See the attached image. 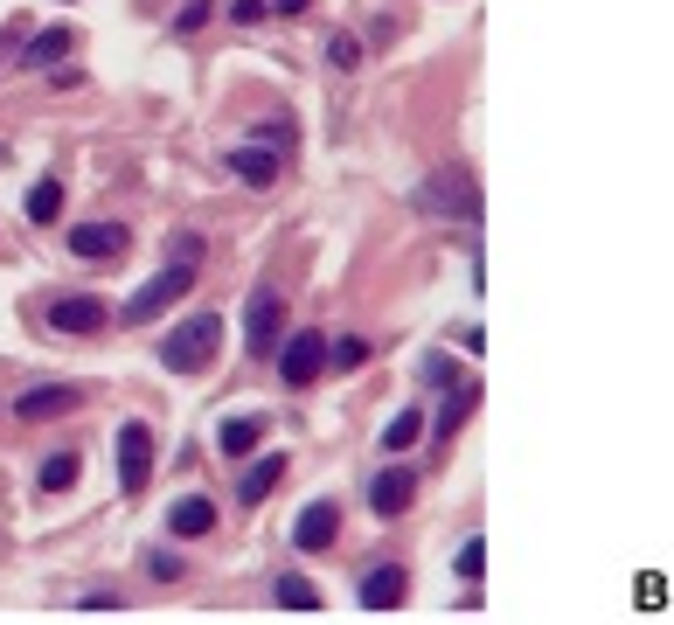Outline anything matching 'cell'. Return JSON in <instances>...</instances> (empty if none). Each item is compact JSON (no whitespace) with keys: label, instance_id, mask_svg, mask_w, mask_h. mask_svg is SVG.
Instances as JSON below:
<instances>
[{"label":"cell","instance_id":"1","mask_svg":"<svg viewBox=\"0 0 674 625\" xmlns=\"http://www.w3.org/2000/svg\"><path fill=\"white\" fill-rule=\"evenodd\" d=\"M216 348H223V320H216V312H195V320H181L167 341H161V369L195 376V369H210Z\"/></svg>","mask_w":674,"mask_h":625},{"label":"cell","instance_id":"2","mask_svg":"<svg viewBox=\"0 0 674 625\" xmlns=\"http://www.w3.org/2000/svg\"><path fill=\"white\" fill-rule=\"evenodd\" d=\"M425 216H452V223H480V181L466 167H438L425 188H418Z\"/></svg>","mask_w":674,"mask_h":625},{"label":"cell","instance_id":"3","mask_svg":"<svg viewBox=\"0 0 674 625\" xmlns=\"http://www.w3.org/2000/svg\"><path fill=\"white\" fill-rule=\"evenodd\" d=\"M188 285H195V265H161L133 299H125V320L133 327H146V320H161V312L174 306V299H188Z\"/></svg>","mask_w":674,"mask_h":625},{"label":"cell","instance_id":"4","mask_svg":"<svg viewBox=\"0 0 674 625\" xmlns=\"http://www.w3.org/2000/svg\"><path fill=\"white\" fill-rule=\"evenodd\" d=\"M278 327H285V306H278L272 285H257L251 306H244V348H251L257 361H272V355H278V341H285Z\"/></svg>","mask_w":674,"mask_h":625},{"label":"cell","instance_id":"5","mask_svg":"<svg viewBox=\"0 0 674 625\" xmlns=\"http://www.w3.org/2000/svg\"><path fill=\"white\" fill-rule=\"evenodd\" d=\"M327 369V334H285L278 341V376H285V389H306Z\"/></svg>","mask_w":674,"mask_h":625},{"label":"cell","instance_id":"6","mask_svg":"<svg viewBox=\"0 0 674 625\" xmlns=\"http://www.w3.org/2000/svg\"><path fill=\"white\" fill-rule=\"evenodd\" d=\"M146 473H153V431L133 417V424H119V486L146 493Z\"/></svg>","mask_w":674,"mask_h":625},{"label":"cell","instance_id":"7","mask_svg":"<svg viewBox=\"0 0 674 625\" xmlns=\"http://www.w3.org/2000/svg\"><path fill=\"white\" fill-rule=\"evenodd\" d=\"M105 320H112L105 299H84V293L49 306V327H57V334H105Z\"/></svg>","mask_w":674,"mask_h":625},{"label":"cell","instance_id":"8","mask_svg":"<svg viewBox=\"0 0 674 625\" xmlns=\"http://www.w3.org/2000/svg\"><path fill=\"white\" fill-rule=\"evenodd\" d=\"M404 591H410L404 570H397V563H376L369 577H361L355 597H361V612H397V605H404Z\"/></svg>","mask_w":674,"mask_h":625},{"label":"cell","instance_id":"9","mask_svg":"<svg viewBox=\"0 0 674 625\" xmlns=\"http://www.w3.org/2000/svg\"><path fill=\"white\" fill-rule=\"evenodd\" d=\"M410 493H418V473H410V465H390V473H376V480H369V508L390 521V514L410 508Z\"/></svg>","mask_w":674,"mask_h":625},{"label":"cell","instance_id":"10","mask_svg":"<svg viewBox=\"0 0 674 625\" xmlns=\"http://www.w3.org/2000/svg\"><path fill=\"white\" fill-rule=\"evenodd\" d=\"M334 535H341V508H334V501H314V508L293 521V542H299V550H327Z\"/></svg>","mask_w":674,"mask_h":625},{"label":"cell","instance_id":"11","mask_svg":"<svg viewBox=\"0 0 674 625\" xmlns=\"http://www.w3.org/2000/svg\"><path fill=\"white\" fill-rule=\"evenodd\" d=\"M70 250L76 257H119L125 250V223H76L70 229Z\"/></svg>","mask_w":674,"mask_h":625},{"label":"cell","instance_id":"12","mask_svg":"<svg viewBox=\"0 0 674 625\" xmlns=\"http://www.w3.org/2000/svg\"><path fill=\"white\" fill-rule=\"evenodd\" d=\"M167 529L188 535V542L210 535V529H216V501H210V493H188V501H174V508H167Z\"/></svg>","mask_w":674,"mask_h":625},{"label":"cell","instance_id":"13","mask_svg":"<svg viewBox=\"0 0 674 625\" xmlns=\"http://www.w3.org/2000/svg\"><path fill=\"white\" fill-rule=\"evenodd\" d=\"M223 167L237 174V181H251V188H272V181H278V153L272 146H237Z\"/></svg>","mask_w":674,"mask_h":625},{"label":"cell","instance_id":"14","mask_svg":"<svg viewBox=\"0 0 674 625\" xmlns=\"http://www.w3.org/2000/svg\"><path fill=\"white\" fill-rule=\"evenodd\" d=\"M257 438H265V417H223V424H216L223 459H251V452H257Z\"/></svg>","mask_w":674,"mask_h":625},{"label":"cell","instance_id":"15","mask_svg":"<svg viewBox=\"0 0 674 625\" xmlns=\"http://www.w3.org/2000/svg\"><path fill=\"white\" fill-rule=\"evenodd\" d=\"M76 49V35L70 29H42V35H29V57H14L21 70H57V57H70Z\"/></svg>","mask_w":674,"mask_h":625},{"label":"cell","instance_id":"16","mask_svg":"<svg viewBox=\"0 0 674 625\" xmlns=\"http://www.w3.org/2000/svg\"><path fill=\"white\" fill-rule=\"evenodd\" d=\"M76 403V389H63V382H49V389H29V397L14 403V417H29V424H42V417H63Z\"/></svg>","mask_w":674,"mask_h":625},{"label":"cell","instance_id":"17","mask_svg":"<svg viewBox=\"0 0 674 625\" xmlns=\"http://www.w3.org/2000/svg\"><path fill=\"white\" fill-rule=\"evenodd\" d=\"M278 480H285V452H272V459H257V465H251V473L237 480V501H251V508H257Z\"/></svg>","mask_w":674,"mask_h":625},{"label":"cell","instance_id":"18","mask_svg":"<svg viewBox=\"0 0 674 625\" xmlns=\"http://www.w3.org/2000/svg\"><path fill=\"white\" fill-rule=\"evenodd\" d=\"M473 403H480V382H452V397H446V410L431 417V431H438V438H452V431L466 424V410H473Z\"/></svg>","mask_w":674,"mask_h":625},{"label":"cell","instance_id":"19","mask_svg":"<svg viewBox=\"0 0 674 625\" xmlns=\"http://www.w3.org/2000/svg\"><path fill=\"white\" fill-rule=\"evenodd\" d=\"M272 597H278V605H285V612H320V591H314V584H306V577H299V570H285V577L272 584Z\"/></svg>","mask_w":674,"mask_h":625},{"label":"cell","instance_id":"20","mask_svg":"<svg viewBox=\"0 0 674 625\" xmlns=\"http://www.w3.org/2000/svg\"><path fill=\"white\" fill-rule=\"evenodd\" d=\"M35 480H42V493H70L76 486V452H49Z\"/></svg>","mask_w":674,"mask_h":625},{"label":"cell","instance_id":"21","mask_svg":"<svg viewBox=\"0 0 674 625\" xmlns=\"http://www.w3.org/2000/svg\"><path fill=\"white\" fill-rule=\"evenodd\" d=\"M63 216V181H35L29 188V223H57Z\"/></svg>","mask_w":674,"mask_h":625},{"label":"cell","instance_id":"22","mask_svg":"<svg viewBox=\"0 0 674 625\" xmlns=\"http://www.w3.org/2000/svg\"><path fill=\"white\" fill-rule=\"evenodd\" d=\"M418 431H425V410H397V417H390V431H382V452H404Z\"/></svg>","mask_w":674,"mask_h":625},{"label":"cell","instance_id":"23","mask_svg":"<svg viewBox=\"0 0 674 625\" xmlns=\"http://www.w3.org/2000/svg\"><path fill=\"white\" fill-rule=\"evenodd\" d=\"M452 570H459L466 584H480V577H487V542H480V535H466V542H459V556H452Z\"/></svg>","mask_w":674,"mask_h":625},{"label":"cell","instance_id":"24","mask_svg":"<svg viewBox=\"0 0 674 625\" xmlns=\"http://www.w3.org/2000/svg\"><path fill=\"white\" fill-rule=\"evenodd\" d=\"M327 63H334V70H355V63H361V42H355V35H327Z\"/></svg>","mask_w":674,"mask_h":625},{"label":"cell","instance_id":"25","mask_svg":"<svg viewBox=\"0 0 674 625\" xmlns=\"http://www.w3.org/2000/svg\"><path fill=\"white\" fill-rule=\"evenodd\" d=\"M210 14H216V0H188V8L174 14V29H181V35H195V29H202V21H210Z\"/></svg>","mask_w":674,"mask_h":625},{"label":"cell","instance_id":"26","mask_svg":"<svg viewBox=\"0 0 674 625\" xmlns=\"http://www.w3.org/2000/svg\"><path fill=\"white\" fill-rule=\"evenodd\" d=\"M257 146H293V119H265V125H257Z\"/></svg>","mask_w":674,"mask_h":625},{"label":"cell","instance_id":"27","mask_svg":"<svg viewBox=\"0 0 674 625\" xmlns=\"http://www.w3.org/2000/svg\"><path fill=\"white\" fill-rule=\"evenodd\" d=\"M146 577H153V584H174V577H181V556H167V550L146 556Z\"/></svg>","mask_w":674,"mask_h":625},{"label":"cell","instance_id":"28","mask_svg":"<svg viewBox=\"0 0 674 625\" xmlns=\"http://www.w3.org/2000/svg\"><path fill=\"white\" fill-rule=\"evenodd\" d=\"M425 376H431V382H446V389L459 382V369H452V355H425Z\"/></svg>","mask_w":674,"mask_h":625},{"label":"cell","instance_id":"29","mask_svg":"<svg viewBox=\"0 0 674 625\" xmlns=\"http://www.w3.org/2000/svg\"><path fill=\"white\" fill-rule=\"evenodd\" d=\"M265 14V0H229V21H257Z\"/></svg>","mask_w":674,"mask_h":625},{"label":"cell","instance_id":"30","mask_svg":"<svg viewBox=\"0 0 674 625\" xmlns=\"http://www.w3.org/2000/svg\"><path fill=\"white\" fill-rule=\"evenodd\" d=\"M265 8H278V14H306V0H265Z\"/></svg>","mask_w":674,"mask_h":625}]
</instances>
